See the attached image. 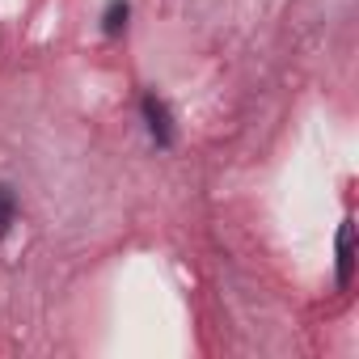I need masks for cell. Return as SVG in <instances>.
Here are the masks:
<instances>
[{
  "instance_id": "3",
  "label": "cell",
  "mask_w": 359,
  "mask_h": 359,
  "mask_svg": "<svg viewBox=\"0 0 359 359\" xmlns=\"http://www.w3.org/2000/svg\"><path fill=\"white\" fill-rule=\"evenodd\" d=\"M127 0H110V5H106V13H102V30L114 39V34H123V26H127Z\"/></svg>"
},
{
  "instance_id": "1",
  "label": "cell",
  "mask_w": 359,
  "mask_h": 359,
  "mask_svg": "<svg viewBox=\"0 0 359 359\" xmlns=\"http://www.w3.org/2000/svg\"><path fill=\"white\" fill-rule=\"evenodd\" d=\"M144 123H148V135H152L161 148H169V144H173V118H169V106H165L156 93H148V97H144Z\"/></svg>"
},
{
  "instance_id": "4",
  "label": "cell",
  "mask_w": 359,
  "mask_h": 359,
  "mask_svg": "<svg viewBox=\"0 0 359 359\" xmlns=\"http://www.w3.org/2000/svg\"><path fill=\"white\" fill-rule=\"evenodd\" d=\"M13 216H18V203H13V191L0 187V237L13 229Z\"/></svg>"
},
{
  "instance_id": "2",
  "label": "cell",
  "mask_w": 359,
  "mask_h": 359,
  "mask_svg": "<svg viewBox=\"0 0 359 359\" xmlns=\"http://www.w3.org/2000/svg\"><path fill=\"white\" fill-rule=\"evenodd\" d=\"M351 271H355V220L346 216L338 229V287L351 283Z\"/></svg>"
}]
</instances>
